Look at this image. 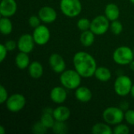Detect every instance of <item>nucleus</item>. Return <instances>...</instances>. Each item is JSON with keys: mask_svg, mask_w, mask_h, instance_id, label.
I'll return each instance as SVG.
<instances>
[{"mask_svg": "<svg viewBox=\"0 0 134 134\" xmlns=\"http://www.w3.org/2000/svg\"><path fill=\"white\" fill-rule=\"evenodd\" d=\"M73 64L75 70L82 78L93 76L97 68L94 57L85 51H79L74 55Z\"/></svg>", "mask_w": 134, "mask_h": 134, "instance_id": "f257e3e1", "label": "nucleus"}, {"mask_svg": "<svg viewBox=\"0 0 134 134\" xmlns=\"http://www.w3.org/2000/svg\"><path fill=\"white\" fill-rule=\"evenodd\" d=\"M82 76L72 69L64 71L60 76V82L62 86L67 90H76L80 86L82 82Z\"/></svg>", "mask_w": 134, "mask_h": 134, "instance_id": "f03ea898", "label": "nucleus"}, {"mask_svg": "<svg viewBox=\"0 0 134 134\" xmlns=\"http://www.w3.org/2000/svg\"><path fill=\"white\" fill-rule=\"evenodd\" d=\"M104 121L110 126H116L125 119V112L119 107H108L102 114Z\"/></svg>", "mask_w": 134, "mask_h": 134, "instance_id": "7ed1b4c3", "label": "nucleus"}, {"mask_svg": "<svg viewBox=\"0 0 134 134\" xmlns=\"http://www.w3.org/2000/svg\"><path fill=\"white\" fill-rule=\"evenodd\" d=\"M60 9L64 16L74 18L81 13L82 6L80 0H60Z\"/></svg>", "mask_w": 134, "mask_h": 134, "instance_id": "20e7f679", "label": "nucleus"}, {"mask_svg": "<svg viewBox=\"0 0 134 134\" xmlns=\"http://www.w3.org/2000/svg\"><path fill=\"white\" fill-rule=\"evenodd\" d=\"M113 60L119 65H129L134 60L133 49L129 46L118 47L113 53Z\"/></svg>", "mask_w": 134, "mask_h": 134, "instance_id": "39448f33", "label": "nucleus"}, {"mask_svg": "<svg viewBox=\"0 0 134 134\" xmlns=\"http://www.w3.org/2000/svg\"><path fill=\"white\" fill-rule=\"evenodd\" d=\"M132 79L127 75H119L116 78L114 83V90L117 95L126 97L130 93L133 87Z\"/></svg>", "mask_w": 134, "mask_h": 134, "instance_id": "423d86ee", "label": "nucleus"}, {"mask_svg": "<svg viewBox=\"0 0 134 134\" xmlns=\"http://www.w3.org/2000/svg\"><path fill=\"white\" fill-rule=\"evenodd\" d=\"M109 20L105 16V15H99L94 17L91 20L90 30L96 35H104L108 29H110Z\"/></svg>", "mask_w": 134, "mask_h": 134, "instance_id": "0eeeda50", "label": "nucleus"}, {"mask_svg": "<svg viewBox=\"0 0 134 134\" xmlns=\"http://www.w3.org/2000/svg\"><path fill=\"white\" fill-rule=\"evenodd\" d=\"M5 104L8 111L10 112H19L25 107L26 99L24 96L20 93H14L8 97Z\"/></svg>", "mask_w": 134, "mask_h": 134, "instance_id": "6e6552de", "label": "nucleus"}, {"mask_svg": "<svg viewBox=\"0 0 134 134\" xmlns=\"http://www.w3.org/2000/svg\"><path fill=\"white\" fill-rule=\"evenodd\" d=\"M32 36L35 44L43 46L46 45L50 39V31L46 25L40 24L38 27L34 28Z\"/></svg>", "mask_w": 134, "mask_h": 134, "instance_id": "1a4fd4ad", "label": "nucleus"}, {"mask_svg": "<svg viewBox=\"0 0 134 134\" xmlns=\"http://www.w3.org/2000/svg\"><path fill=\"white\" fill-rule=\"evenodd\" d=\"M35 43L32 35L23 34L17 41V48L20 52L30 53L34 49Z\"/></svg>", "mask_w": 134, "mask_h": 134, "instance_id": "9d476101", "label": "nucleus"}, {"mask_svg": "<svg viewBox=\"0 0 134 134\" xmlns=\"http://www.w3.org/2000/svg\"><path fill=\"white\" fill-rule=\"evenodd\" d=\"M49 64L52 70L57 74H61L66 68V63L62 56L58 53H53L49 58Z\"/></svg>", "mask_w": 134, "mask_h": 134, "instance_id": "9b49d317", "label": "nucleus"}, {"mask_svg": "<svg viewBox=\"0 0 134 134\" xmlns=\"http://www.w3.org/2000/svg\"><path fill=\"white\" fill-rule=\"evenodd\" d=\"M38 16L44 24L53 23L57 18V13L55 9L48 5L42 7L38 11Z\"/></svg>", "mask_w": 134, "mask_h": 134, "instance_id": "f8f14e48", "label": "nucleus"}, {"mask_svg": "<svg viewBox=\"0 0 134 134\" xmlns=\"http://www.w3.org/2000/svg\"><path fill=\"white\" fill-rule=\"evenodd\" d=\"M17 9V4L15 0H2L0 4V14L2 16L11 17Z\"/></svg>", "mask_w": 134, "mask_h": 134, "instance_id": "ddd939ff", "label": "nucleus"}, {"mask_svg": "<svg viewBox=\"0 0 134 134\" xmlns=\"http://www.w3.org/2000/svg\"><path fill=\"white\" fill-rule=\"evenodd\" d=\"M49 96L53 103L57 104H61L66 100L68 97L66 88L64 86H55L51 90Z\"/></svg>", "mask_w": 134, "mask_h": 134, "instance_id": "4468645a", "label": "nucleus"}, {"mask_svg": "<svg viewBox=\"0 0 134 134\" xmlns=\"http://www.w3.org/2000/svg\"><path fill=\"white\" fill-rule=\"evenodd\" d=\"M75 98L82 103H88L91 100L93 93L86 86H79L75 92Z\"/></svg>", "mask_w": 134, "mask_h": 134, "instance_id": "2eb2a0df", "label": "nucleus"}, {"mask_svg": "<svg viewBox=\"0 0 134 134\" xmlns=\"http://www.w3.org/2000/svg\"><path fill=\"white\" fill-rule=\"evenodd\" d=\"M53 115L56 121L66 122L71 116V111L68 107L60 105L53 109Z\"/></svg>", "mask_w": 134, "mask_h": 134, "instance_id": "dca6fc26", "label": "nucleus"}, {"mask_svg": "<svg viewBox=\"0 0 134 134\" xmlns=\"http://www.w3.org/2000/svg\"><path fill=\"white\" fill-rule=\"evenodd\" d=\"M104 15L110 21L118 20L120 16V9L116 4L109 3L104 9Z\"/></svg>", "mask_w": 134, "mask_h": 134, "instance_id": "f3484780", "label": "nucleus"}, {"mask_svg": "<svg viewBox=\"0 0 134 134\" xmlns=\"http://www.w3.org/2000/svg\"><path fill=\"white\" fill-rule=\"evenodd\" d=\"M28 68L29 75L35 79H38L41 78L43 75V67L42 64L38 61H33L30 64Z\"/></svg>", "mask_w": 134, "mask_h": 134, "instance_id": "a211bd4d", "label": "nucleus"}, {"mask_svg": "<svg viewBox=\"0 0 134 134\" xmlns=\"http://www.w3.org/2000/svg\"><path fill=\"white\" fill-rule=\"evenodd\" d=\"M15 64L19 69L23 70L27 68L31 64L28 53L20 51V53H18L15 57Z\"/></svg>", "mask_w": 134, "mask_h": 134, "instance_id": "6ab92c4d", "label": "nucleus"}, {"mask_svg": "<svg viewBox=\"0 0 134 134\" xmlns=\"http://www.w3.org/2000/svg\"><path fill=\"white\" fill-rule=\"evenodd\" d=\"M95 34L90 29L87 31H82L80 35V42L82 45L85 47L91 46L95 41Z\"/></svg>", "mask_w": 134, "mask_h": 134, "instance_id": "aec40b11", "label": "nucleus"}, {"mask_svg": "<svg viewBox=\"0 0 134 134\" xmlns=\"http://www.w3.org/2000/svg\"><path fill=\"white\" fill-rule=\"evenodd\" d=\"M95 78L100 82H108L111 79V72L106 67H99L97 68L95 74Z\"/></svg>", "mask_w": 134, "mask_h": 134, "instance_id": "412c9836", "label": "nucleus"}, {"mask_svg": "<svg viewBox=\"0 0 134 134\" xmlns=\"http://www.w3.org/2000/svg\"><path fill=\"white\" fill-rule=\"evenodd\" d=\"M91 132L93 134H112L113 130L108 123L99 122L96 123L91 128Z\"/></svg>", "mask_w": 134, "mask_h": 134, "instance_id": "4be33fe9", "label": "nucleus"}, {"mask_svg": "<svg viewBox=\"0 0 134 134\" xmlns=\"http://www.w3.org/2000/svg\"><path fill=\"white\" fill-rule=\"evenodd\" d=\"M0 31L4 35H8L13 31V24L9 17L2 16L0 19Z\"/></svg>", "mask_w": 134, "mask_h": 134, "instance_id": "5701e85b", "label": "nucleus"}, {"mask_svg": "<svg viewBox=\"0 0 134 134\" xmlns=\"http://www.w3.org/2000/svg\"><path fill=\"white\" fill-rule=\"evenodd\" d=\"M40 121L47 129H52L54 123H55V122H56L53 113L44 112V111L42 112Z\"/></svg>", "mask_w": 134, "mask_h": 134, "instance_id": "b1692460", "label": "nucleus"}, {"mask_svg": "<svg viewBox=\"0 0 134 134\" xmlns=\"http://www.w3.org/2000/svg\"><path fill=\"white\" fill-rule=\"evenodd\" d=\"M52 130L53 132L56 134H66L68 131V127L65 122L56 121Z\"/></svg>", "mask_w": 134, "mask_h": 134, "instance_id": "393cba45", "label": "nucleus"}, {"mask_svg": "<svg viewBox=\"0 0 134 134\" xmlns=\"http://www.w3.org/2000/svg\"><path fill=\"white\" fill-rule=\"evenodd\" d=\"M110 30L114 35H119L122 32V30H123L122 24L119 20H113L110 24Z\"/></svg>", "mask_w": 134, "mask_h": 134, "instance_id": "a878e982", "label": "nucleus"}, {"mask_svg": "<svg viewBox=\"0 0 134 134\" xmlns=\"http://www.w3.org/2000/svg\"><path fill=\"white\" fill-rule=\"evenodd\" d=\"M90 24H91V21L87 18H81L77 22V27L81 31L90 30Z\"/></svg>", "mask_w": 134, "mask_h": 134, "instance_id": "bb28decb", "label": "nucleus"}, {"mask_svg": "<svg viewBox=\"0 0 134 134\" xmlns=\"http://www.w3.org/2000/svg\"><path fill=\"white\" fill-rule=\"evenodd\" d=\"M32 133L35 134H44L47 132V128L41 122V121L35 122L32 126Z\"/></svg>", "mask_w": 134, "mask_h": 134, "instance_id": "cd10ccee", "label": "nucleus"}, {"mask_svg": "<svg viewBox=\"0 0 134 134\" xmlns=\"http://www.w3.org/2000/svg\"><path fill=\"white\" fill-rule=\"evenodd\" d=\"M113 133L115 134H129L130 128L128 127V126L125 124L119 123L115 126L113 130Z\"/></svg>", "mask_w": 134, "mask_h": 134, "instance_id": "c85d7f7f", "label": "nucleus"}, {"mask_svg": "<svg viewBox=\"0 0 134 134\" xmlns=\"http://www.w3.org/2000/svg\"><path fill=\"white\" fill-rule=\"evenodd\" d=\"M125 120L128 124L131 126H134V110L128 109L127 111H126Z\"/></svg>", "mask_w": 134, "mask_h": 134, "instance_id": "c756f323", "label": "nucleus"}, {"mask_svg": "<svg viewBox=\"0 0 134 134\" xmlns=\"http://www.w3.org/2000/svg\"><path fill=\"white\" fill-rule=\"evenodd\" d=\"M40 22H41V20L39 18L38 16H31L29 17L28 19V24L30 27H33V28H35L37 27H38L40 25Z\"/></svg>", "mask_w": 134, "mask_h": 134, "instance_id": "7c9ffc66", "label": "nucleus"}, {"mask_svg": "<svg viewBox=\"0 0 134 134\" xmlns=\"http://www.w3.org/2000/svg\"><path fill=\"white\" fill-rule=\"evenodd\" d=\"M8 97H9V96H8L6 89L3 86H0V104H2L5 103Z\"/></svg>", "mask_w": 134, "mask_h": 134, "instance_id": "2f4dec72", "label": "nucleus"}, {"mask_svg": "<svg viewBox=\"0 0 134 134\" xmlns=\"http://www.w3.org/2000/svg\"><path fill=\"white\" fill-rule=\"evenodd\" d=\"M8 49V51H13L17 47V42H15L13 40H8L4 44Z\"/></svg>", "mask_w": 134, "mask_h": 134, "instance_id": "473e14b6", "label": "nucleus"}, {"mask_svg": "<svg viewBox=\"0 0 134 134\" xmlns=\"http://www.w3.org/2000/svg\"><path fill=\"white\" fill-rule=\"evenodd\" d=\"M8 49H6L5 46L4 44L0 45V62H3L7 56Z\"/></svg>", "mask_w": 134, "mask_h": 134, "instance_id": "72a5a7b5", "label": "nucleus"}, {"mask_svg": "<svg viewBox=\"0 0 134 134\" xmlns=\"http://www.w3.org/2000/svg\"><path fill=\"white\" fill-rule=\"evenodd\" d=\"M119 108H120L121 109H122L123 111H127V110L129 109V103L126 102V101H124V102H122V103L120 104Z\"/></svg>", "mask_w": 134, "mask_h": 134, "instance_id": "f704fd0d", "label": "nucleus"}, {"mask_svg": "<svg viewBox=\"0 0 134 134\" xmlns=\"http://www.w3.org/2000/svg\"><path fill=\"white\" fill-rule=\"evenodd\" d=\"M5 128L3 126H0V134H5Z\"/></svg>", "mask_w": 134, "mask_h": 134, "instance_id": "c9c22d12", "label": "nucleus"}, {"mask_svg": "<svg viewBox=\"0 0 134 134\" xmlns=\"http://www.w3.org/2000/svg\"><path fill=\"white\" fill-rule=\"evenodd\" d=\"M129 66H130V68L132 71H134V60L132 62H130V64H129Z\"/></svg>", "mask_w": 134, "mask_h": 134, "instance_id": "e433bc0d", "label": "nucleus"}, {"mask_svg": "<svg viewBox=\"0 0 134 134\" xmlns=\"http://www.w3.org/2000/svg\"><path fill=\"white\" fill-rule=\"evenodd\" d=\"M130 94H131V96H132V97H133L134 98V84L133 85V87H132V89H131Z\"/></svg>", "mask_w": 134, "mask_h": 134, "instance_id": "4c0bfd02", "label": "nucleus"}, {"mask_svg": "<svg viewBox=\"0 0 134 134\" xmlns=\"http://www.w3.org/2000/svg\"><path fill=\"white\" fill-rule=\"evenodd\" d=\"M130 2H131V3L134 4V0H130Z\"/></svg>", "mask_w": 134, "mask_h": 134, "instance_id": "58836bf2", "label": "nucleus"}, {"mask_svg": "<svg viewBox=\"0 0 134 134\" xmlns=\"http://www.w3.org/2000/svg\"><path fill=\"white\" fill-rule=\"evenodd\" d=\"M133 53H134V49H133Z\"/></svg>", "mask_w": 134, "mask_h": 134, "instance_id": "ea45409f", "label": "nucleus"}]
</instances>
